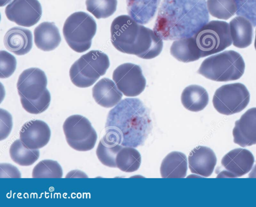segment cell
Returning a JSON list of instances; mask_svg holds the SVG:
<instances>
[{"label":"cell","instance_id":"6da1fadb","mask_svg":"<svg viewBox=\"0 0 256 207\" xmlns=\"http://www.w3.org/2000/svg\"><path fill=\"white\" fill-rule=\"evenodd\" d=\"M208 21L206 0H163L154 31L164 40L188 38Z\"/></svg>","mask_w":256,"mask_h":207},{"label":"cell","instance_id":"7a4b0ae2","mask_svg":"<svg viewBox=\"0 0 256 207\" xmlns=\"http://www.w3.org/2000/svg\"><path fill=\"white\" fill-rule=\"evenodd\" d=\"M105 129L122 146L144 145L152 129L150 110L138 98H125L109 111Z\"/></svg>","mask_w":256,"mask_h":207},{"label":"cell","instance_id":"3957f363","mask_svg":"<svg viewBox=\"0 0 256 207\" xmlns=\"http://www.w3.org/2000/svg\"><path fill=\"white\" fill-rule=\"evenodd\" d=\"M162 40L154 31L140 25L130 16H119L111 24V42L124 53L144 59L154 58L162 51Z\"/></svg>","mask_w":256,"mask_h":207},{"label":"cell","instance_id":"277c9868","mask_svg":"<svg viewBox=\"0 0 256 207\" xmlns=\"http://www.w3.org/2000/svg\"><path fill=\"white\" fill-rule=\"evenodd\" d=\"M46 86V75L39 68H30L20 74L16 87L22 107L26 112L38 114L48 108L51 98Z\"/></svg>","mask_w":256,"mask_h":207},{"label":"cell","instance_id":"5b68a950","mask_svg":"<svg viewBox=\"0 0 256 207\" xmlns=\"http://www.w3.org/2000/svg\"><path fill=\"white\" fill-rule=\"evenodd\" d=\"M245 64L241 55L233 50L225 51L206 59L198 73L217 82L240 79L244 72Z\"/></svg>","mask_w":256,"mask_h":207},{"label":"cell","instance_id":"8992f818","mask_svg":"<svg viewBox=\"0 0 256 207\" xmlns=\"http://www.w3.org/2000/svg\"><path fill=\"white\" fill-rule=\"evenodd\" d=\"M109 66L110 61L106 54L98 50L90 51L72 65L70 69V77L75 86L86 88L104 75Z\"/></svg>","mask_w":256,"mask_h":207},{"label":"cell","instance_id":"52a82bcc","mask_svg":"<svg viewBox=\"0 0 256 207\" xmlns=\"http://www.w3.org/2000/svg\"><path fill=\"white\" fill-rule=\"evenodd\" d=\"M96 31V24L93 18L84 12L70 15L66 20L62 32L69 47L78 53L89 49Z\"/></svg>","mask_w":256,"mask_h":207},{"label":"cell","instance_id":"ba28073f","mask_svg":"<svg viewBox=\"0 0 256 207\" xmlns=\"http://www.w3.org/2000/svg\"><path fill=\"white\" fill-rule=\"evenodd\" d=\"M193 37L201 58L221 52L232 44L229 24L224 21H210Z\"/></svg>","mask_w":256,"mask_h":207},{"label":"cell","instance_id":"9c48e42d","mask_svg":"<svg viewBox=\"0 0 256 207\" xmlns=\"http://www.w3.org/2000/svg\"><path fill=\"white\" fill-rule=\"evenodd\" d=\"M62 127L66 141L72 148L86 151L94 147L97 134L85 117L80 115L70 116L64 121Z\"/></svg>","mask_w":256,"mask_h":207},{"label":"cell","instance_id":"30bf717a","mask_svg":"<svg viewBox=\"0 0 256 207\" xmlns=\"http://www.w3.org/2000/svg\"><path fill=\"white\" fill-rule=\"evenodd\" d=\"M250 94L242 84L236 83L222 85L215 92L212 103L216 110L230 115L243 110L250 102Z\"/></svg>","mask_w":256,"mask_h":207},{"label":"cell","instance_id":"8fae6325","mask_svg":"<svg viewBox=\"0 0 256 207\" xmlns=\"http://www.w3.org/2000/svg\"><path fill=\"white\" fill-rule=\"evenodd\" d=\"M112 79L119 90L128 97L140 95L146 86L140 66L130 63L118 66L113 72Z\"/></svg>","mask_w":256,"mask_h":207},{"label":"cell","instance_id":"7c38bea8","mask_svg":"<svg viewBox=\"0 0 256 207\" xmlns=\"http://www.w3.org/2000/svg\"><path fill=\"white\" fill-rule=\"evenodd\" d=\"M5 14L17 25L30 27L40 19L42 9L38 0H13L6 7Z\"/></svg>","mask_w":256,"mask_h":207},{"label":"cell","instance_id":"4fadbf2b","mask_svg":"<svg viewBox=\"0 0 256 207\" xmlns=\"http://www.w3.org/2000/svg\"><path fill=\"white\" fill-rule=\"evenodd\" d=\"M254 161V157L249 150L234 149L222 157L221 163L224 169L218 174L217 177H240L251 170Z\"/></svg>","mask_w":256,"mask_h":207},{"label":"cell","instance_id":"5bb4252c","mask_svg":"<svg viewBox=\"0 0 256 207\" xmlns=\"http://www.w3.org/2000/svg\"><path fill=\"white\" fill-rule=\"evenodd\" d=\"M48 125L40 120L26 122L20 131V139L22 143L31 149H38L46 145L50 137Z\"/></svg>","mask_w":256,"mask_h":207},{"label":"cell","instance_id":"9a60e30c","mask_svg":"<svg viewBox=\"0 0 256 207\" xmlns=\"http://www.w3.org/2000/svg\"><path fill=\"white\" fill-rule=\"evenodd\" d=\"M234 143L244 147L256 144V107L248 110L235 122Z\"/></svg>","mask_w":256,"mask_h":207},{"label":"cell","instance_id":"2e32d148","mask_svg":"<svg viewBox=\"0 0 256 207\" xmlns=\"http://www.w3.org/2000/svg\"><path fill=\"white\" fill-rule=\"evenodd\" d=\"M188 161L192 173L208 177L212 174L216 164V157L210 148L198 146L190 153Z\"/></svg>","mask_w":256,"mask_h":207},{"label":"cell","instance_id":"e0dca14e","mask_svg":"<svg viewBox=\"0 0 256 207\" xmlns=\"http://www.w3.org/2000/svg\"><path fill=\"white\" fill-rule=\"evenodd\" d=\"M4 41L5 47L8 51L16 55H24L32 48V34L26 29L13 27L6 33Z\"/></svg>","mask_w":256,"mask_h":207},{"label":"cell","instance_id":"ac0fdd59","mask_svg":"<svg viewBox=\"0 0 256 207\" xmlns=\"http://www.w3.org/2000/svg\"><path fill=\"white\" fill-rule=\"evenodd\" d=\"M92 92L96 103L104 108H110L117 105L122 96L115 83L107 78L98 82L92 88Z\"/></svg>","mask_w":256,"mask_h":207},{"label":"cell","instance_id":"d6986e66","mask_svg":"<svg viewBox=\"0 0 256 207\" xmlns=\"http://www.w3.org/2000/svg\"><path fill=\"white\" fill-rule=\"evenodd\" d=\"M34 34L35 45L44 51L55 49L61 42L58 29L53 22L40 23L34 29Z\"/></svg>","mask_w":256,"mask_h":207},{"label":"cell","instance_id":"ffe728a7","mask_svg":"<svg viewBox=\"0 0 256 207\" xmlns=\"http://www.w3.org/2000/svg\"><path fill=\"white\" fill-rule=\"evenodd\" d=\"M160 0H126L129 16L138 23L144 25L154 17Z\"/></svg>","mask_w":256,"mask_h":207},{"label":"cell","instance_id":"44dd1931","mask_svg":"<svg viewBox=\"0 0 256 207\" xmlns=\"http://www.w3.org/2000/svg\"><path fill=\"white\" fill-rule=\"evenodd\" d=\"M186 155L180 152L172 151L163 159L160 172L163 178H184L187 172Z\"/></svg>","mask_w":256,"mask_h":207},{"label":"cell","instance_id":"7402d4cb","mask_svg":"<svg viewBox=\"0 0 256 207\" xmlns=\"http://www.w3.org/2000/svg\"><path fill=\"white\" fill-rule=\"evenodd\" d=\"M122 148V146L118 143L115 135L106 131L98 144L96 154L102 164L110 167H116V157Z\"/></svg>","mask_w":256,"mask_h":207},{"label":"cell","instance_id":"603a6c76","mask_svg":"<svg viewBox=\"0 0 256 207\" xmlns=\"http://www.w3.org/2000/svg\"><path fill=\"white\" fill-rule=\"evenodd\" d=\"M229 26L234 46L244 48L251 44L253 31L249 20L244 17L238 16L230 21Z\"/></svg>","mask_w":256,"mask_h":207},{"label":"cell","instance_id":"cb8c5ba5","mask_svg":"<svg viewBox=\"0 0 256 207\" xmlns=\"http://www.w3.org/2000/svg\"><path fill=\"white\" fill-rule=\"evenodd\" d=\"M181 101L186 109L192 112H198L203 110L208 105V95L202 87L192 85L183 90Z\"/></svg>","mask_w":256,"mask_h":207},{"label":"cell","instance_id":"d4e9b609","mask_svg":"<svg viewBox=\"0 0 256 207\" xmlns=\"http://www.w3.org/2000/svg\"><path fill=\"white\" fill-rule=\"evenodd\" d=\"M170 52L176 60L184 63L193 62L201 58L194 37L174 41L171 46Z\"/></svg>","mask_w":256,"mask_h":207},{"label":"cell","instance_id":"484cf974","mask_svg":"<svg viewBox=\"0 0 256 207\" xmlns=\"http://www.w3.org/2000/svg\"><path fill=\"white\" fill-rule=\"evenodd\" d=\"M11 159L20 166H30L39 158L38 149H31L26 147L20 139L15 140L10 145L9 150Z\"/></svg>","mask_w":256,"mask_h":207},{"label":"cell","instance_id":"4316f807","mask_svg":"<svg viewBox=\"0 0 256 207\" xmlns=\"http://www.w3.org/2000/svg\"><path fill=\"white\" fill-rule=\"evenodd\" d=\"M140 152L134 147L125 146L118 153L116 162V167L126 172H132L137 170L141 163Z\"/></svg>","mask_w":256,"mask_h":207},{"label":"cell","instance_id":"83f0119b","mask_svg":"<svg viewBox=\"0 0 256 207\" xmlns=\"http://www.w3.org/2000/svg\"><path fill=\"white\" fill-rule=\"evenodd\" d=\"M206 5L209 13L219 19L228 20L236 11L234 0H207Z\"/></svg>","mask_w":256,"mask_h":207},{"label":"cell","instance_id":"f1b7e54d","mask_svg":"<svg viewBox=\"0 0 256 207\" xmlns=\"http://www.w3.org/2000/svg\"><path fill=\"white\" fill-rule=\"evenodd\" d=\"M117 0H86V5L88 12L96 19L107 18L116 11Z\"/></svg>","mask_w":256,"mask_h":207},{"label":"cell","instance_id":"f546056e","mask_svg":"<svg viewBox=\"0 0 256 207\" xmlns=\"http://www.w3.org/2000/svg\"><path fill=\"white\" fill-rule=\"evenodd\" d=\"M62 170L60 164L52 160H44L39 162L32 171L33 178H61Z\"/></svg>","mask_w":256,"mask_h":207},{"label":"cell","instance_id":"4dcf8cb0","mask_svg":"<svg viewBox=\"0 0 256 207\" xmlns=\"http://www.w3.org/2000/svg\"><path fill=\"white\" fill-rule=\"evenodd\" d=\"M236 6V14L246 18L256 26V0H234Z\"/></svg>","mask_w":256,"mask_h":207},{"label":"cell","instance_id":"1f68e13d","mask_svg":"<svg viewBox=\"0 0 256 207\" xmlns=\"http://www.w3.org/2000/svg\"><path fill=\"white\" fill-rule=\"evenodd\" d=\"M0 74L1 78H7L10 77L14 72L16 61L15 57L6 51L0 52Z\"/></svg>","mask_w":256,"mask_h":207},{"label":"cell","instance_id":"d6a6232c","mask_svg":"<svg viewBox=\"0 0 256 207\" xmlns=\"http://www.w3.org/2000/svg\"><path fill=\"white\" fill-rule=\"evenodd\" d=\"M248 177L250 178H256V164L252 171L249 173Z\"/></svg>","mask_w":256,"mask_h":207},{"label":"cell","instance_id":"836d02e7","mask_svg":"<svg viewBox=\"0 0 256 207\" xmlns=\"http://www.w3.org/2000/svg\"><path fill=\"white\" fill-rule=\"evenodd\" d=\"M10 1L11 0H0V6H4Z\"/></svg>","mask_w":256,"mask_h":207},{"label":"cell","instance_id":"e575fe53","mask_svg":"<svg viewBox=\"0 0 256 207\" xmlns=\"http://www.w3.org/2000/svg\"><path fill=\"white\" fill-rule=\"evenodd\" d=\"M254 45L255 49L256 50V38H255V40H254Z\"/></svg>","mask_w":256,"mask_h":207}]
</instances>
